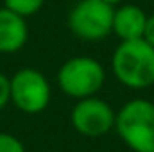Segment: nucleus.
Wrapping results in <instances>:
<instances>
[{
  "mask_svg": "<svg viewBox=\"0 0 154 152\" xmlns=\"http://www.w3.org/2000/svg\"><path fill=\"white\" fill-rule=\"evenodd\" d=\"M111 66L124 86L149 88L154 84V47L143 38L122 41L113 54Z\"/></svg>",
  "mask_w": 154,
  "mask_h": 152,
  "instance_id": "f257e3e1",
  "label": "nucleus"
},
{
  "mask_svg": "<svg viewBox=\"0 0 154 152\" xmlns=\"http://www.w3.org/2000/svg\"><path fill=\"white\" fill-rule=\"evenodd\" d=\"M115 127L134 152H154V104L143 99L127 102L116 113Z\"/></svg>",
  "mask_w": 154,
  "mask_h": 152,
  "instance_id": "f03ea898",
  "label": "nucleus"
},
{
  "mask_svg": "<svg viewBox=\"0 0 154 152\" xmlns=\"http://www.w3.org/2000/svg\"><path fill=\"white\" fill-rule=\"evenodd\" d=\"M104 68L93 57H72L57 74L59 88L74 99L93 97L104 84Z\"/></svg>",
  "mask_w": 154,
  "mask_h": 152,
  "instance_id": "7ed1b4c3",
  "label": "nucleus"
},
{
  "mask_svg": "<svg viewBox=\"0 0 154 152\" xmlns=\"http://www.w3.org/2000/svg\"><path fill=\"white\" fill-rule=\"evenodd\" d=\"M113 5L104 0H81L68 14V27L81 39H102L113 32Z\"/></svg>",
  "mask_w": 154,
  "mask_h": 152,
  "instance_id": "20e7f679",
  "label": "nucleus"
},
{
  "mask_svg": "<svg viewBox=\"0 0 154 152\" xmlns=\"http://www.w3.org/2000/svg\"><path fill=\"white\" fill-rule=\"evenodd\" d=\"M11 81V100L23 113L43 111L50 102V86L45 75L34 68L16 72Z\"/></svg>",
  "mask_w": 154,
  "mask_h": 152,
  "instance_id": "39448f33",
  "label": "nucleus"
},
{
  "mask_svg": "<svg viewBox=\"0 0 154 152\" xmlns=\"http://www.w3.org/2000/svg\"><path fill=\"white\" fill-rule=\"evenodd\" d=\"M115 118L116 114L109 108V104L97 97L81 99L72 109L74 129L90 138L109 132L115 125Z\"/></svg>",
  "mask_w": 154,
  "mask_h": 152,
  "instance_id": "423d86ee",
  "label": "nucleus"
},
{
  "mask_svg": "<svg viewBox=\"0 0 154 152\" xmlns=\"http://www.w3.org/2000/svg\"><path fill=\"white\" fill-rule=\"evenodd\" d=\"M27 41V23L20 14L0 9V52L11 54L20 50Z\"/></svg>",
  "mask_w": 154,
  "mask_h": 152,
  "instance_id": "0eeeda50",
  "label": "nucleus"
},
{
  "mask_svg": "<svg viewBox=\"0 0 154 152\" xmlns=\"http://www.w3.org/2000/svg\"><path fill=\"white\" fill-rule=\"evenodd\" d=\"M147 14L138 5H122L113 14V32L122 41L143 38Z\"/></svg>",
  "mask_w": 154,
  "mask_h": 152,
  "instance_id": "6e6552de",
  "label": "nucleus"
},
{
  "mask_svg": "<svg viewBox=\"0 0 154 152\" xmlns=\"http://www.w3.org/2000/svg\"><path fill=\"white\" fill-rule=\"evenodd\" d=\"M43 5V0H4V7L20 14L22 18L36 14Z\"/></svg>",
  "mask_w": 154,
  "mask_h": 152,
  "instance_id": "1a4fd4ad",
  "label": "nucleus"
},
{
  "mask_svg": "<svg viewBox=\"0 0 154 152\" xmlns=\"http://www.w3.org/2000/svg\"><path fill=\"white\" fill-rule=\"evenodd\" d=\"M0 152H25V147L16 136L0 132Z\"/></svg>",
  "mask_w": 154,
  "mask_h": 152,
  "instance_id": "9d476101",
  "label": "nucleus"
},
{
  "mask_svg": "<svg viewBox=\"0 0 154 152\" xmlns=\"http://www.w3.org/2000/svg\"><path fill=\"white\" fill-rule=\"evenodd\" d=\"M11 100V81L0 74V109Z\"/></svg>",
  "mask_w": 154,
  "mask_h": 152,
  "instance_id": "9b49d317",
  "label": "nucleus"
},
{
  "mask_svg": "<svg viewBox=\"0 0 154 152\" xmlns=\"http://www.w3.org/2000/svg\"><path fill=\"white\" fill-rule=\"evenodd\" d=\"M143 39L154 47V14L147 16V23H145V32H143Z\"/></svg>",
  "mask_w": 154,
  "mask_h": 152,
  "instance_id": "f8f14e48",
  "label": "nucleus"
},
{
  "mask_svg": "<svg viewBox=\"0 0 154 152\" xmlns=\"http://www.w3.org/2000/svg\"><path fill=\"white\" fill-rule=\"evenodd\" d=\"M104 2H108L109 5H115V4H120L122 0H104Z\"/></svg>",
  "mask_w": 154,
  "mask_h": 152,
  "instance_id": "ddd939ff",
  "label": "nucleus"
}]
</instances>
